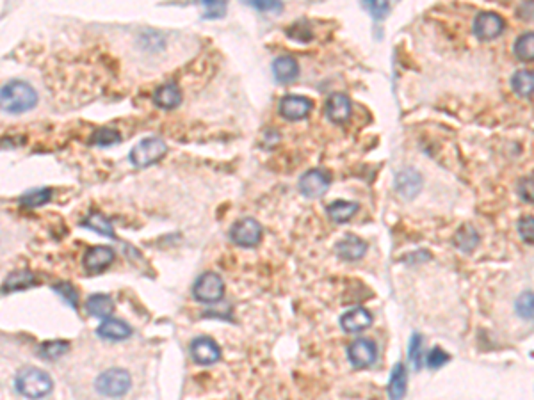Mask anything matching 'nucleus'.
<instances>
[{"label":"nucleus","mask_w":534,"mask_h":400,"mask_svg":"<svg viewBox=\"0 0 534 400\" xmlns=\"http://www.w3.org/2000/svg\"><path fill=\"white\" fill-rule=\"evenodd\" d=\"M38 103V95L31 84L23 80H9L4 84L0 93V105L2 110L9 114H22L31 110Z\"/></svg>","instance_id":"f257e3e1"},{"label":"nucleus","mask_w":534,"mask_h":400,"mask_svg":"<svg viewBox=\"0 0 534 400\" xmlns=\"http://www.w3.org/2000/svg\"><path fill=\"white\" fill-rule=\"evenodd\" d=\"M15 386L23 396L36 400L52 392V379L39 368H25L16 375Z\"/></svg>","instance_id":"f03ea898"},{"label":"nucleus","mask_w":534,"mask_h":400,"mask_svg":"<svg viewBox=\"0 0 534 400\" xmlns=\"http://www.w3.org/2000/svg\"><path fill=\"white\" fill-rule=\"evenodd\" d=\"M167 146L160 137H146L130 151V162L136 167H148L152 164L159 162L164 155H166Z\"/></svg>","instance_id":"7ed1b4c3"},{"label":"nucleus","mask_w":534,"mask_h":400,"mask_svg":"<svg viewBox=\"0 0 534 400\" xmlns=\"http://www.w3.org/2000/svg\"><path fill=\"white\" fill-rule=\"evenodd\" d=\"M130 382L132 381H130L129 372L122 370V368H110L96 378L95 388L100 395L116 399V396H122L129 392Z\"/></svg>","instance_id":"20e7f679"},{"label":"nucleus","mask_w":534,"mask_h":400,"mask_svg":"<svg viewBox=\"0 0 534 400\" xmlns=\"http://www.w3.org/2000/svg\"><path fill=\"white\" fill-rule=\"evenodd\" d=\"M224 294V283L216 272H205L196 280L193 287V295L200 302H217Z\"/></svg>","instance_id":"39448f33"},{"label":"nucleus","mask_w":534,"mask_h":400,"mask_svg":"<svg viewBox=\"0 0 534 400\" xmlns=\"http://www.w3.org/2000/svg\"><path fill=\"white\" fill-rule=\"evenodd\" d=\"M230 238L241 247H255L262 238V226L258 221L246 217L231 226Z\"/></svg>","instance_id":"423d86ee"},{"label":"nucleus","mask_w":534,"mask_h":400,"mask_svg":"<svg viewBox=\"0 0 534 400\" xmlns=\"http://www.w3.org/2000/svg\"><path fill=\"white\" fill-rule=\"evenodd\" d=\"M330 183H331V176L326 173V171L310 169L300 178L298 187H300L303 196L312 198V200H314V198L324 196L326 191L330 189Z\"/></svg>","instance_id":"0eeeda50"},{"label":"nucleus","mask_w":534,"mask_h":400,"mask_svg":"<svg viewBox=\"0 0 534 400\" xmlns=\"http://www.w3.org/2000/svg\"><path fill=\"white\" fill-rule=\"evenodd\" d=\"M312 107H314V103H312V100L307 98V96L285 95L284 98L280 100L278 112L288 121H300L305 120V117L310 114Z\"/></svg>","instance_id":"6e6552de"},{"label":"nucleus","mask_w":534,"mask_h":400,"mask_svg":"<svg viewBox=\"0 0 534 400\" xmlns=\"http://www.w3.org/2000/svg\"><path fill=\"white\" fill-rule=\"evenodd\" d=\"M504 27H506L504 20L492 11L479 13L473 20V32L479 39H495L502 34Z\"/></svg>","instance_id":"1a4fd4ad"},{"label":"nucleus","mask_w":534,"mask_h":400,"mask_svg":"<svg viewBox=\"0 0 534 400\" xmlns=\"http://www.w3.org/2000/svg\"><path fill=\"white\" fill-rule=\"evenodd\" d=\"M191 356L198 365H214L216 361H220L221 349L217 347L212 338L198 336L191 344Z\"/></svg>","instance_id":"9d476101"},{"label":"nucleus","mask_w":534,"mask_h":400,"mask_svg":"<svg viewBox=\"0 0 534 400\" xmlns=\"http://www.w3.org/2000/svg\"><path fill=\"white\" fill-rule=\"evenodd\" d=\"M376 345L371 340H365V338H358V340L352 342L348 349L349 361L352 363V366L356 368H365V366H371L376 361Z\"/></svg>","instance_id":"9b49d317"},{"label":"nucleus","mask_w":534,"mask_h":400,"mask_svg":"<svg viewBox=\"0 0 534 400\" xmlns=\"http://www.w3.org/2000/svg\"><path fill=\"white\" fill-rule=\"evenodd\" d=\"M351 100L344 93H333L326 102V116L330 117V121L342 125L351 116Z\"/></svg>","instance_id":"f8f14e48"},{"label":"nucleus","mask_w":534,"mask_h":400,"mask_svg":"<svg viewBox=\"0 0 534 400\" xmlns=\"http://www.w3.org/2000/svg\"><path fill=\"white\" fill-rule=\"evenodd\" d=\"M114 260V251L110 247H106V245H96V247H91V250H87L86 254H84V267L86 271L89 272H102L103 269L109 267Z\"/></svg>","instance_id":"ddd939ff"},{"label":"nucleus","mask_w":534,"mask_h":400,"mask_svg":"<svg viewBox=\"0 0 534 400\" xmlns=\"http://www.w3.org/2000/svg\"><path fill=\"white\" fill-rule=\"evenodd\" d=\"M372 324V315L365 308H352L341 318V325L348 333H360Z\"/></svg>","instance_id":"4468645a"},{"label":"nucleus","mask_w":534,"mask_h":400,"mask_svg":"<svg viewBox=\"0 0 534 400\" xmlns=\"http://www.w3.org/2000/svg\"><path fill=\"white\" fill-rule=\"evenodd\" d=\"M365 251H367V244H365L362 238L355 237V235H348L345 238H342L337 244V247H335V253H337L342 260L349 262L360 260L365 254Z\"/></svg>","instance_id":"2eb2a0df"},{"label":"nucleus","mask_w":534,"mask_h":400,"mask_svg":"<svg viewBox=\"0 0 534 400\" xmlns=\"http://www.w3.org/2000/svg\"><path fill=\"white\" fill-rule=\"evenodd\" d=\"M96 335L103 340H125L132 335V329L127 322L117 321V318H106L96 329Z\"/></svg>","instance_id":"dca6fc26"},{"label":"nucleus","mask_w":534,"mask_h":400,"mask_svg":"<svg viewBox=\"0 0 534 400\" xmlns=\"http://www.w3.org/2000/svg\"><path fill=\"white\" fill-rule=\"evenodd\" d=\"M273 73L274 79L280 84H288L292 80L298 79L300 75V66H298V60L291 56H281L276 57L273 60Z\"/></svg>","instance_id":"f3484780"},{"label":"nucleus","mask_w":534,"mask_h":400,"mask_svg":"<svg viewBox=\"0 0 534 400\" xmlns=\"http://www.w3.org/2000/svg\"><path fill=\"white\" fill-rule=\"evenodd\" d=\"M422 186V178L421 174L417 173L415 169H405L398 174L395 178V187H398L399 194L402 198H415L417 193L421 191Z\"/></svg>","instance_id":"a211bd4d"},{"label":"nucleus","mask_w":534,"mask_h":400,"mask_svg":"<svg viewBox=\"0 0 534 400\" xmlns=\"http://www.w3.org/2000/svg\"><path fill=\"white\" fill-rule=\"evenodd\" d=\"M182 102V93L177 87V84H164V86L157 87L153 93V103L160 109H174Z\"/></svg>","instance_id":"6ab92c4d"},{"label":"nucleus","mask_w":534,"mask_h":400,"mask_svg":"<svg viewBox=\"0 0 534 400\" xmlns=\"http://www.w3.org/2000/svg\"><path fill=\"white\" fill-rule=\"evenodd\" d=\"M86 311L91 317H98V318H110L114 311V302L110 301L109 295L106 294H95L89 295L86 301Z\"/></svg>","instance_id":"aec40b11"},{"label":"nucleus","mask_w":534,"mask_h":400,"mask_svg":"<svg viewBox=\"0 0 534 400\" xmlns=\"http://www.w3.org/2000/svg\"><path fill=\"white\" fill-rule=\"evenodd\" d=\"M406 385H408V378H406V368L402 363H398L392 370L390 381H388V396L390 400H402L406 393Z\"/></svg>","instance_id":"412c9836"},{"label":"nucleus","mask_w":534,"mask_h":400,"mask_svg":"<svg viewBox=\"0 0 534 400\" xmlns=\"http://www.w3.org/2000/svg\"><path fill=\"white\" fill-rule=\"evenodd\" d=\"M80 224H82V226H86V228H89V230H95L96 233L103 235V237L114 238L113 223L107 219L106 215L100 214V212H91V214L87 215L86 219H84Z\"/></svg>","instance_id":"4be33fe9"},{"label":"nucleus","mask_w":534,"mask_h":400,"mask_svg":"<svg viewBox=\"0 0 534 400\" xmlns=\"http://www.w3.org/2000/svg\"><path fill=\"white\" fill-rule=\"evenodd\" d=\"M479 244V235L478 231L473 230V226L470 224H463L454 235V245L463 253H470V251Z\"/></svg>","instance_id":"5701e85b"},{"label":"nucleus","mask_w":534,"mask_h":400,"mask_svg":"<svg viewBox=\"0 0 534 400\" xmlns=\"http://www.w3.org/2000/svg\"><path fill=\"white\" fill-rule=\"evenodd\" d=\"M358 208H360L358 203L338 200L328 207V215H330L331 221H335V223H345V221L351 219L352 215L358 212Z\"/></svg>","instance_id":"b1692460"},{"label":"nucleus","mask_w":534,"mask_h":400,"mask_svg":"<svg viewBox=\"0 0 534 400\" xmlns=\"http://www.w3.org/2000/svg\"><path fill=\"white\" fill-rule=\"evenodd\" d=\"M511 87L519 96L534 95V72H529V70L516 72L511 79Z\"/></svg>","instance_id":"393cba45"},{"label":"nucleus","mask_w":534,"mask_h":400,"mask_svg":"<svg viewBox=\"0 0 534 400\" xmlns=\"http://www.w3.org/2000/svg\"><path fill=\"white\" fill-rule=\"evenodd\" d=\"M36 283V278L32 272L29 271H15L6 278L4 281V292H15L22 290V288H29L31 285Z\"/></svg>","instance_id":"a878e982"},{"label":"nucleus","mask_w":534,"mask_h":400,"mask_svg":"<svg viewBox=\"0 0 534 400\" xmlns=\"http://www.w3.org/2000/svg\"><path fill=\"white\" fill-rule=\"evenodd\" d=\"M52 200V189L49 187H42V189H31L27 191L22 198H20V203L25 205L29 208L42 207V205L49 203Z\"/></svg>","instance_id":"bb28decb"},{"label":"nucleus","mask_w":534,"mask_h":400,"mask_svg":"<svg viewBox=\"0 0 534 400\" xmlns=\"http://www.w3.org/2000/svg\"><path fill=\"white\" fill-rule=\"evenodd\" d=\"M515 56L520 60H534V32H526L516 39Z\"/></svg>","instance_id":"cd10ccee"},{"label":"nucleus","mask_w":534,"mask_h":400,"mask_svg":"<svg viewBox=\"0 0 534 400\" xmlns=\"http://www.w3.org/2000/svg\"><path fill=\"white\" fill-rule=\"evenodd\" d=\"M70 345L68 342L56 340V342H45V344L39 347V356L45 359H59L65 352H68Z\"/></svg>","instance_id":"c85d7f7f"},{"label":"nucleus","mask_w":534,"mask_h":400,"mask_svg":"<svg viewBox=\"0 0 534 400\" xmlns=\"http://www.w3.org/2000/svg\"><path fill=\"white\" fill-rule=\"evenodd\" d=\"M516 314L526 321L534 322V294L533 292H523L519 299H516Z\"/></svg>","instance_id":"c756f323"},{"label":"nucleus","mask_w":534,"mask_h":400,"mask_svg":"<svg viewBox=\"0 0 534 400\" xmlns=\"http://www.w3.org/2000/svg\"><path fill=\"white\" fill-rule=\"evenodd\" d=\"M91 141L95 144H98V146H113V144L122 141V134L116 132L114 129H98L93 134Z\"/></svg>","instance_id":"7c9ffc66"},{"label":"nucleus","mask_w":534,"mask_h":400,"mask_svg":"<svg viewBox=\"0 0 534 400\" xmlns=\"http://www.w3.org/2000/svg\"><path fill=\"white\" fill-rule=\"evenodd\" d=\"M408 356H409V361H412L413 368H415V370H421V366H422V338L419 335L412 336V342H409V349H408Z\"/></svg>","instance_id":"2f4dec72"},{"label":"nucleus","mask_w":534,"mask_h":400,"mask_svg":"<svg viewBox=\"0 0 534 400\" xmlns=\"http://www.w3.org/2000/svg\"><path fill=\"white\" fill-rule=\"evenodd\" d=\"M53 290L61 295V297L65 299L72 308H77V306H79V292L75 290V287H73L72 283H68V281H65V283H57L56 287H53Z\"/></svg>","instance_id":"473e14b6"},{"label":"nucleus","mask_w":534,"mask_h":400,"mask_svg":"<svg viewBox=\"0 0 534 400\" xmlns=\"http://www.w3.org/2000/svg\"><path fill=\"white\" fill-rule=\"evenodd\" d=\"M519 233L526 244H534V217L526 215L519 221Z\"/></svg>","instance_id":"72a5a7b5"},{"label":"nucleus","mask_w":534,"mask_h":400,"mask_svg":"<svg viewBox=\"0 0 534 400\" xmlns=\"http://www.w3.org/2000/svg\"><path fill=\"white\" fill-rule=\"evenodd\" d=\"M519 194L527 203H534V176H526L520 180Z\"/></svg>","instance_id":"f704fd0d"},{"label":"nucleus","mask_w":534,"mask_h":400,"mask_svg":"<svg viewBox=\"0 0 534 400\" xmlns=\"http://www.w3.org/2000/svg\"><path fill=\"white\" fill-rule=\"evenodd\" d=\"M449 361V354H445V352L442 351V349H433L431 352H429L428 356V366L429 368H440V366H443L445 363Z\"/></svg>","instance_id":"c9c22d12"},{"label":"nucleus","mask_w":534,"mask_h":400,"mask_svg":"<svg viewBox=\"0 0 534 400\" xmlns=\"http://www.w3.org/2000/svg\"><path fill=\"white\" fill-rule=\"evenodd\" d=\"M364 6H365V9H369V11L372 13L374 18H379V20L385 18L387 13L390 11V4H388V2H372L371 0V2H365Z\"/></svg>","instance_id":"e433bc0d"},{"label":"nucleus","mask_w":534,"mask_h":400,"mask_svg":"<svg viewBox=\"0 0 534 400\" xmlns=\"http://www.w3.org/2000/svg\"><path fill=\"white\" fill-rule=\"evenodd\" d=\"M201 8L205 9V18H217L223 15L227 6L223 2H201Z\"/></svg>","instance_id":"4c0bfd02"},{"label":"nucleus","mask_w":534,"mask_h":400,"mask_svg":"<svg viewBox=\"0 0 534 400\" xmlns=\"http://www.w3.org/2000/svg\"><path fill=\"white\" fill-rule=\"evenodd\" d=\"M251 6L258 11H280L281 9L280 2H251Z\"/></svg>","instance_id":"58836bf2"},{"label":"nucleus","mask_w":534,"mask_h":400,"mask_svg":"<svg viewBox=\"0 0 534 400\" xmlns=\"http://www.w3.org/2000/svg\"><path fill=\"white\" fill-rule=\"evenodd\" d=\"M519 15L522 16V18H534V4H523L522 8L519 9Z\"/></svg>","instance_id":"ea45409f"}]
</instances>
